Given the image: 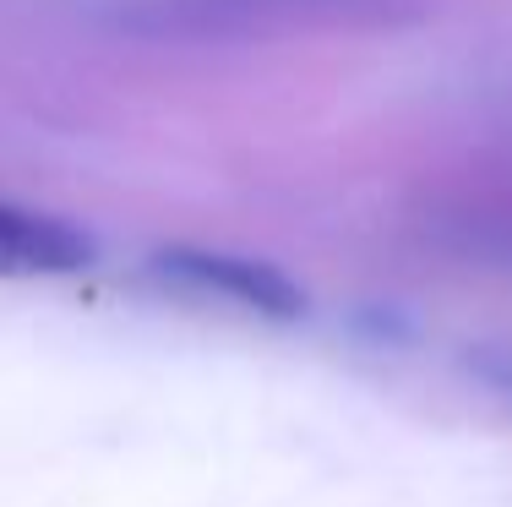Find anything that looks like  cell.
<instances>
[{"mask_svg":"<svg viewBox=\"0 0 512 507\" xmlns=\"http://www.w3.org/2000/svg\"><path fill=\"white\" fill-rule=\"evenodd\" d=\"M93 262V240L55 213L0 202V279H66Z\"/></svg>","mask_w":512,"mask_h":507,"instance_id":"2","label":"cell"},{"mask_svg":"<svg viewBox=\"0 0 512 507\" xmlns=\"http://www.w3.org/2000/svg\"><path fill=\"white\" fill-rule=\"evenodd\" d=\"M153 273L191 295H213L229 306L251 311L267 322H300L306 317V289L289 279L284 268L256 257H229V251H202V246H169L153 257Z\"/></svg>","mask_w":512,"mask_h":507,"instance_id":"1","label":"cell"}]
</instances>
